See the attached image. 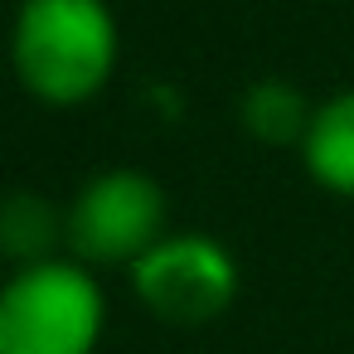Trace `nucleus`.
Returning <instances> with one entry per match:
<instances>
[{"instance_id": "1", "label": "nucleus", "mask_w": 354, "mask_h": 354, "mask_svg": "<svg viewBox=\"0 0 354 354\" xmlns=\"http://www.w3.org/2000/svg\"><path fill=\"white\" fill-rule=\"evenodd\" d=\"M122 35L107 0H20L10 25V64L30 97L78 107L117 73Z\"/></svg>"}, {"instance_id": "3", "label": "nucleus", "mask_w": 354, "mask_h": 354, "mask_svg": "<svg viewBox=\"0 0 354 354\" xmlns=\"http://www.w3.org/2000/svg\"><path fill=\"white\" fill-rule=\"evenodd\" d=\"M64 238L83 267H136L165 238V189L146 170H102L64 214Z\"/></svg>"}, {"instance_id": "4", "label": "nucleus", "mask_w": 354, "mask_h": 354, "mask_svg": "<svg viewBox=\"0 0 354 354\" xmlns=\"http://www.w3.org/2000/svg\"><path fill=\"white\" fill-rule=\"evenodd\" d=\"M136 301L170 325L218 320L238 296V262L209 233H165L131 267Z\"/></svg>"}, {"instance_id": "7", "label": "nucleus", "mask_w": 354, "mask_h": 354, "mask_svg": "<svg viewBox=\"0 0 354 354\" xmlns=\"http://www.w3.org/2000/svg\"><path fill=\"white\" fill-rule=\"evenodd\" d=\"M59 233H64V218L49 209V199H39V194L0 199V252L15 257V267L49 262Z\"/></svg>"}, {"instance_id": "6", "label": "nucleus", "mask_w": 354, "mask_h": 354, "mask_svg": "<svg viewBox=\"0 0 354 354\" xmlns=\"http://www.w3.org/2000/svg\"><path fill=\"white\" fill-rule=\"evenodd\" d=\"M238 117H243V131L252 141H262V146H301L315 107H306V97L291 83L267 78V83H252L243 93Z\"/></svg>"}, {"instance_id": "5", "label": "nucleus", "mask_w": 354, "mask_h": 354, "mask_svg": "<svg viewBox=\"0 0 354 354\" xmlns=\"http://www.w3.org/2000/svg\"><path fill=\"white\" fill-rule=\"evenodd\" d=\"M301 160L320 189L354 199V88L315 107L301 141Z\"/></svg>"}, {"instance_id": "2", "label": "nucleus", "mask_w": 354, "mask_h": 354, "mask_svg": "<svg viewBox=\"0 0 354 354\" xmlns=\"http://www.w3.org/2000/svg\"><path fill=\"white\" fill-rule=\"evenodd\" d=\"M107 296L93 267L49 257L0 281V354H97Z\"/></svg>"}]
</instances>
